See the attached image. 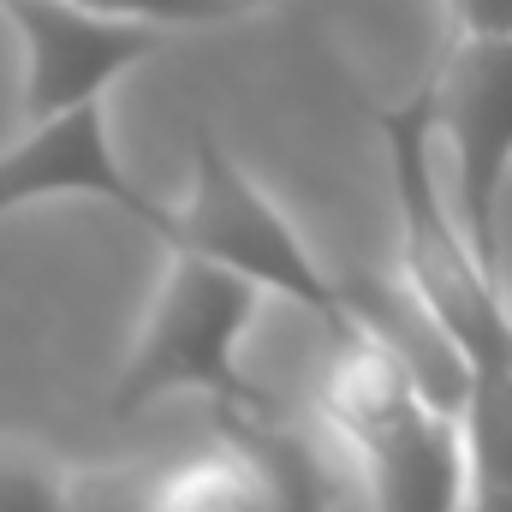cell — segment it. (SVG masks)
<instances>
[{"label":"cell","mask_w":512,"mask_h":512,"mask_svg":"<svg viewBox=\"0 0 512 512\" xmlns=\"http://www.w3.org/2000/svg\"><path fill=\"white\" fill-rule=\"evenodd\" d=\"M84 6L114 12V18H143V24H221L239 12L227 0H84Z\"/></svg>","instance_id":"5bb4252c"},{"label":"cell","mask_w":512,"mask_h":512,"mask_svg":"<svg viewBox=\"0 0 512 512\" xmlns=\"http://www.w3.org/2000/svg\"><path fill=\"white\" fill-rule=\"evenodd\" d=\"M435 131L453 161V209L495 268L501 256V191L512 173V36H459L435 72Z\"/></svg>","instance_id":"277c9868"},{"label":"cell","mask_w":512,"mask_h":512,"mask_svg":"<svg viewBox=\"0 0 512 512\" xmlns=\"http://www.w3.org/2000/svg\"><path fill=\"white\" fill-rule=\"evenodd\" d=\"M465 512H512V489H471Z\"/></svg>","instance_id":"9a60e30c"},{"label":"cell","mask_w":512,"mask_h":512,"mask_svg":"<svg viewBox=\"0 0 512 512\" xmlns=\"http://www.w3.org/2000/svg\"><path fill=\"white\" fill-rule=\"evenodd\" d=\"M376 131L393 161V203H399V262L405 280L435 304V316L459 334L471 364H512V310L501 298L495 268L471 245L453 191L441 185V131H435V78L417 84L399 108L376 114Z\"/></svg>","instance_id":"6da1fadb"},{"label":"cell","mask_w":512,"mask_h":512,"mask_svg":"<svg viewBox=\"0 0 512 512\" xmlns=\"http://www.w3.org/2000/svg\"><path fill=\"white\" fill-rule=\"evenodd\" d=\"M36 197H102L120 215H131L161 251L179 245V209H161L120 167L102 102L66 108L54 120H30V131L12 149H0V215Z\"/></svg>","instance_id":"8992f818"},{"label":"cell","mask_w":512,"mask_h":512,"mask_svg":"<svg viewBox=\"0 0 512 512\" xmlns=\"http://www.w3.org/2000/svg\"><path fill=\"white\" fill-rule=\"evenodd\" d=\"M0 512H78L72 477L36 453H0Z\"/></svg>","instance_id":"4fadbf2b"},{"label":"cell","mask_w":512,"mask_h":512,"mask_svg":"<svg viewBox=\"0 0 512 512\" xmlns=\"http://www.w3.org/2000/svg\"><path fill=\"white\" fill-rule=\"evenodd\" d=\"M215 429L256 471V483H262V495H268L274 512H328L334 507V471L274 411V399H262V405H215Z\"/></svg>","instance_id":"9c48e42d"},{"label":"cell","mask_w":512,"mask_h":512,"mask_svg":"<svg viewBox=\"0 0 512 512\" xmlns=\"http://www.w3.org/2000/svg\"><path fill=\"white\" fill-rule=\"evenodd\" d=\"M155 512H274L256 471L221 441V453L179 459L155 477Z\"/></svg>","instance_id":"30bf717a"},{"label":"cell","mask_w":512,"mask_h":512,"mask_svg":"<svg viewBox=\"0 0 512 512\" xmlns=\"http://www.w3.org/2000/svg\"><path fill=\"white\" fill-rule=\"evenodd\" d=\"M352 453L364 459L376 512H465L471 501L465 423L453 411H435L423 393L352 435Z\"/></svg>","instance_id":"52a82bcc"},{"label":"cell","mask_w":512,"mask_h":512,"mask_svg":"<svg viewBox=\"0 0 512 512\" xmlns=\"http://www.w3.org/2000/svg\"><path fill=\"white\" fill-rule=\"evenodd\" d=\"M6 18L24 36V120L102 102V90L161 48V24L114 18L84 0H12Z\"/></svg>","instance_id":"5b68a950"},{"label":"cell","mask_w":512,"mask_h":512,"mask_svg":"<svg viewBox=\"0 0 512 512\" xmlns=\"http://www.w3.org/2000/svg\"><path fill=\"white\" fill-rule=\"evenodd\" d=\"M0 6H12V0H0Z\"/></svg>","instance_id":"ac0fdd59"},{"label":"cell","mask_w":512,"mask_h":512,"mask_svg":"<svg viewBox=\"0 0 512 512\" xmlns=\"http://www.w3.org/2000/svg\"><path fill=\"white\" fill-rule=\"evenodd\" d=\"M441 6H447V12H453V0H441Z\"/></svg>","instance_id":"e0dca14e"},{"label":"cell","mask_w":512,"mask_h":512,"mask_svg":"<svg viewBox=\"0 0 512 512\" xmlns=\"http://www.w3.org/2000/svg\"><path fill=\"white\" fill-rule=\"evenodd\" d=\"M155 465H96L72 471V507L78 512H155Z\"/></svg>","instance_id":"7c38bea8"},{"label":"cell","mask_w":512,"mask_h":512,"mask_svg":"<svg viewBox=\"0 0 512 512\" xmlns=\"http://www.w3.org/2000/svg\"><path fill=\"white\" fill-rule=\"evenodd\" d=\"M173 251H203L227 268H239L262 292L304 304L328 334L346 322L340 280L322 274V262L292 233V221L274 209V197L209 131H197V143H191V191L179 203V245Z\"/></svg>","instance_id":"3957f363"},{"label":"cell","mask_w":512,"mask_h":512,"mask_svg":"<svg viewBox=\"0 0 512 512\" xmlns=\"http://www.w3.org/2000/svg\"><path fill=\"white\" fill-rule=\"evenodd\" d=\"M459 423L471 453V489H512V364H477Z\"/></svg>","instance_id":"8fae6325"},{"label":"cell","mask_w":512,"mask_h":512,"mask_svg":"<svg viewBox=\"0 0 512 512\" xmlns=\"http://www.w3.org/2000/svg\"><path fill=\"white\" fill-rule=\"evenodd\" d=\"M334 280H340V310L358 328H370L387 352L405 364V376L417 382V393L435 411L465 417L477 364L459 346V334L435 316V304L411 280H387V274H370V268H352V274H334Z\"/></svg>","instance_id":"ba28073f"},{"label":"cell","mask_w":512,"mask_h":512,"mask_svg":"<svg viewBox=\"0 0 512 512\" xmlns=\"http://www.w3.org/2000/svg\"><path fill=\"white\" fill-rule=\"evenodd\" d=\"M227 6H251V0H227Z\"/></svg>","instance_id":"2e32d148"},{"label":"cell","mask_w":512,"mask_h":512,"mask_svg":"<svg viewBox=\"0 0 512 512\" xmlns=\"http://www.w3.org/2000/svg\"><path fill=\"white\" fill-rule=\"evenodd\" d=\"M173 268L155 292V310L114 376L108 411L126 423L167 393H209V405H262L274 399L239 370V340L256 322L262 286L203 251H167Z\"/></svg>","instance_id":"7a4b0ae2"}]
</instances>
